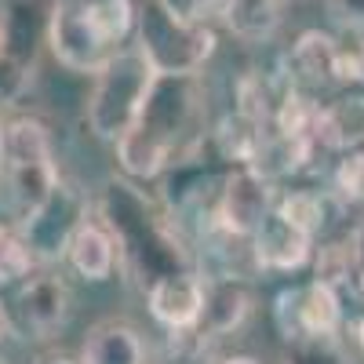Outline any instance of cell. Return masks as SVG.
Instances as JSON below:
<instances>
[{"label": "cell", "mask_w": 364, "mask_h": 364, "mask_svg": "<svg viewBox=\"0 0 364 364\" xmlns=\"http://www.w3.org/2000/svg\"><path fill=\"white\" fill-rule=\"evenodd\" d=\"M273 211V190H269V178L245 164V168H237L230 178H226V186H223V197H219V230L230 233V237H252L262 219Z\"/></svg>", "instance_id": "cell-8"}, {"label": "cell", "mask_w": 364, "mask_h": 364, "mask_svg": "<svg viewBox=\"0 0 364 364\" xmlns=\"http://www.w3.org/2000/svg\"><path fill=\"white\" fill-rule=\"evenodd\" d=\"M310 233H302L284 215L269 211L262 226L252 233V255L262 269H299L310 259Z\"/></svg>", "instance_id": "cell-11"}, {"label": "cell", "mask_w": 364, "mask_h": 364, "mask_svg": "<svg viewBox=\"0 0 364 364\" xmlns=\"http://www.w3.org/2000/svg\"><path fill=\"white\" fill-rule=\"evenodd\" d=\"M70 314V291L58 277H29L11 302V328L26 331L29 339H51L58 328L66 324Z\"/></svg>", "instance_id": "cell-9"}, {"label": "cell", "mask_w": 364, "mask_h": 364, "mask_svg": "<svg viewBox=\"0 0 364 364\" xmlns=\"http://www.w3.org/2000/svg\"><path fill=\"white\" fill-rule=\"evenodd\" d=\"M190 4L197 8L200 18H208V15H223V8L230 4V0H190Z\"/></svg>", "instance_id": "cell-24"}, {"label": "cell", "mask_w": 364, "mask_h": 364, "mask_svg": "<svg viewBox=\"0 0 364 364\" xmlns=\"http://www.w3.org/2000/svg\"><path fill=\"white\" fill-rule=\"evenodd\" d=\"M26 87V63L0 41V106H11Z\"/></svg>", "instance_id": "cell-20"}, {"label": "cell", "mask_w": 364, "mask_h": 364, "mask_svg": "<svg viewBox=\"0 0 364 364\" xmlns=\"http://www.w3.org/2000/svg\"><path fill=\"white\" fill-rule=\"evenodd\" d=\"M66 259H70V266L80 273L84 281H106L113 273V262H117V240L106 230V223L84 219L77 226V233L70 237Z\"/></svg>", "instance_id": "cell-13"}, {"label": "cell", "mask_w": 364, "mask_h": 364, "mask_svg": "<svg viewBox=\"0 0 364 364\" xmlns=\"http://www.w3.org/2000/svg\"><path fill=\"white\" fill-rule=\"evenodd\" d=\"M360 346H364V321H360Z\"/></svg>", "instance_id": "cell-28"}, {"label": "cell", "mask_w": 364, "mask_h": 364, "mask_svg": "<svg viewBox=\"0 0 364 364\" xmlns=\"http://www.w3.org/2000/svg\"><path fill=\"white\" fill-rule=\"evenodd\" d=\"M132 33V0H55L48 11V48L73 73L95 77Z\"/></svg>", "instance_id": "cell-1"}, {"label": "cell", "mask_w": 364, "mask_h": 364, "mask_svg": "<svg viewBox=\"0 0 364 364\" xmlns=\"http://www.w3.org/2000/svg\"><path fill=\"white\" fill-rule=\"evenodd\" d=\"M44 364H80V360H70V357H51V360H44Z\"/></svg>", "instance_id": "cell-27"}, {"label": "cell", "mask_w": 364, "mask_h": 364, "mask_svg": "<svg viewBox=\"0 0 364 364\" xmlns=\"http://www.w3.org/2000/svg\"><path fill=\"white\" fill-rule=\"evenodd\" d=\"M135 33L161 77H193L215 51V33L204 22H175L154 0L135 8Z\"/></svg>", "instance_id": "cell-5"}, {"label": "cell", "mask_w": 364, "mask_h": 364, "mask_svg": "<svg viewBox=\"0 0 364 364\" xmlns=\"http://www.w3.org/2000/svg\"><path fill=\"white\" fill-rule=\"evenodd\" d=\"M0 364H4V360H0Z\"/></svg>", "instance_id": "cell-29"}, {"label": "cell", "mask_w": 364, "mask_h": 364, "mask_svg": "<svg viewBox=\"0 0 364 364\" xmlns=\"http://www.w3.org/2000/svg\"><path fill=\"white\" fill-rule=\"evenodd\" d=\"M339 190L350 197H364V149H357L339 164Z\"/></svg>", "instance_id": "cell-21"}, {"label": "cell", "mask_w": 364, "mask_h": 364, "mask_svg": "<svg viewBox=\"0 0 364 364\" xmlns=\"http://www.w3.org/2000/svg\"><path fill=\"white\" fill-rule=\"evenodd\" d=\"M277 215H284L291 226H299L302 233H317L321 230V223H324V204H321V197H314V193H288V197H281L277 200Z\"/></svg>", "instance_id": "cell-19"}, {"label": "cell", "mask_w": 364, "mask_h": 364, "mask_svg": "<svg viewBox=\"0 0 364 364\" xmlns=\"http://www.w3.org/2000/svg\"><path fill=\"white\" fill-rule=\"evenodd\" d=\"M284 18V0H230L223 8L226 29L245 41V44H262L281 29Z\"/></svg>", "instance_id": "cell-16"}, {"label": "cell", "mask_w": 364, "mask_h": 364, "mask_svg": "<svg viewBox=\"0 0 364 364\" xmlns=\"http://www.w3.org/2000/svg\"><path fill=\"white\" fill-rule=\"evenodd\" d=\"M343 306L339 291L321 281L291 288L277 299V324L288 339H331L339 331Z\"/></svg>", "instance_id": "cell-7"}, {"label": "cell", "mask_w": 364, "mask_h": 364, "mask_svg": "<svg viewBox=\"0 0 364 364\" xmlns=\"http://www.w3.org/2000/svg\"><path fill=\"white\" fill-rule=\"evenodd\" d=\"M84 219H87L84 193L58 178V186L48 193V200L22 219V237H26L29 252L37 255V262H51L58 255H66L70 237L77 233Z\"/></svg>", "instance_id": "cell-6"}, {"label": "cell", "mask_w": 364, "mask_h": 364, "mask_svg": "<svg viewBox=\"0 0 364 364\" xmlns=\"http://www.w3.org/2000/svg\"><path fill=\"white\" fill-rule=\"evenodd\" d=\"M33 266H37V255L29 252L22 230L0 226V284H15V281L29 277Z\"/></svg>", "instance_id": "cell-18"}, {"label": "cell", "mask_w": 364, "mask_h": 364, "mask_svg": "<svg viewBox=\"0 0 364 364\" xmlns=\"http://www.w3.org/2000/svg\"><path fill=\"white\" fill-rule=\"evenodd\" d=\"M146 302H149V314H154L157 324H164L171 331H193L200 321V310H204V281L186 269L164 273V277L149 284Z\"/></svg>", "instance_id": "cell-10"}, {"label": "cell", "mask_w": 364, "mask_h": 364, "mask_svg": "<svg viewBox=\"0 0 364 364\" xmlns=\"http://www.w3.org/2000/svg\"><path fill=\"white\" fill-rule=\"evenodd\" d=\"M211 364H259L255 357H245V353H230V357H219V360H211Z\"/></svg>", "instance_id": "cell-25"}, {"label": "cell", "mask_w": 364, "mask_h": 364, "mask_svg": "<svg viewBox=\"0 0 364 364\" xmlns=\"http://www.w3.org/2000/svg\"><path fill=\"white\" fill-rule=\"evenodd\" d=\"M346 80L364 84V41H360V48H357V51H350V55H346Z\"/></svg>", "instance_id": "cell-23"}, {"label": "cell", "mask_w": 364, "mask_h": 364, "mask_svg": "<svg viewBox=\"0 0 364 364\" xmlns=\"http://www.w3.org/2000/svg\"><path fill=\"white\" fill-rule=\"evenodd\" d=\"M248 310H252V295L237 277H211L204 281V310L193 331H200L208 339H219L226 331L240 328Z\"/></svg>", "instance_id": "cell-12"}, {"label": "cell", "mask_w": 364, "mask_h": 364, "mask_svg": "<svg viewBox=\"0 0 364 364\" xmlns=\"http://www.w3.org/2000/svg\"><path fill=\"white\" fill-rule=\"evenodd\" d=\"M0 175H4L11 204L26 219L58 186V168L51 154V135L33 117H11L0 124Z\"/></svg>", "instance_id": "cell-4"}, {"label": "cell", "mask_w": 364, "mask_h": 364, "mask_svg": "<svg viewBox=\"0 0 364 364\" xmlns=\"http://www.w3.org/2000/svg\"><path fill=\"white\" fill-rule=\"evenodd\" d=\"M291 66L310 84H346V51L321 29L302 33L291 48Z\"/></svg>", "instance_id": "cell-14"}, {"label": "cell", "mask_w": 364, "mask_h": 364, "mask_svg": "<svg viewBox=\"0 0 364 364\" xmlns=\"http://www.w3.org/2000/svg\"><path fill=\"white\" fill-rule=\"evenodd\" d=\"M80 364H146L142 336L128 321H102L91 328Z\"/></svg>", "instance_id": "cell-15"}, {"label": "cell", "mask_w": 364, "mask_h": 364, "mask_svg": "<svg viewBox=\"0 0 364 364\" xmlns=\"http://www.w3.org/2000/svg\"><path fill=\"white\" fill-rule=\"evenodd\" d=\"M328 15L343 29H364V0H328Z\"/></svg>", "instance_id": "cell-22"}, {"label": "cell", "mask_w": 364, "mask_h": 364, "mask_svg": "<svg viewBox=\"0 0 364 364\" xmlns=\"http://www.w3.org/2000/svg\"><path fill=\"white\" fill-rule=\"evenodd\" d=\"M193 113H197L193 77H157L142 117L135 120V128L117 142L120 168L135 178L161 175L175 161L182 135L193 128Z\"/></svg>", "instance_id": "cell-2"}, {"label": "cell", "mask_w": 364, "mask_h": 364, "mask_svg": "<svg viewBox=\"0 0 364 364\" xmlns=\"http://www.w3.org/2000/svg\"><path fill=\"white\" fill-rule=\"evenodd\" d=\"M157 70L139 44H124L109 63L91 77L87 124L102 142H120L146 109V99L157 84Z\"/></svg>", "instance_id": "cell-3"}, {"label": "cell", "mask_w": 364, "mask_h": 364, "mask_svg": "<svg viewBox=\"0 0 364 364\" xmlns=\"http://www.w3.org/2000/svg\"><path fill=\"white\" fill-rule=\"evenodd\" d=\"M364 142V99H346L317 113V146L346 149Z\"/></svg>", "instance_id": "cell-17"}, {"label": "cell", "mask_w": 364, "mask_h": 364, "mask_svg": "<svg viewBox=\"0 0 364 364\" xmlns=\"http://www.w3.org/2000/svg\"><path fill=\"white\" fill-rule=\"evenodd\" d=\"M11 331V321H8V310H4V302H0V339H4Z\"/></svg>", "instance_id": "cell-26"}]
</instances>
